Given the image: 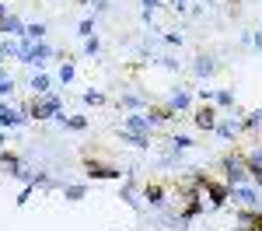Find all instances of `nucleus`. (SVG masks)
<instances>
[{
    "label": "nucleus",
    "mask_w": 262,
    "mask_h": 231,
    "mask_svg": "<svg viewBox=\"0 0 262 231\" xmlns=\"http://www.w3.org/2000/svg\"><path fill=\"white\" fill-rule=\"evenodd\" d=\"M25 112H28L32 119H53V116H60V98H56V95H35Z\"/></svg>",
    "instance_id": "f257e3e1"
},
{
    "label": "nucleus",
    "mask_w": 262,
    "mask_h": 231,
    "mask_svg": "<svg viewBox=\"0 0 262 231\" xmlns=\"http://www.w3.org/2000/svg\"><path fill=\"white\" fill-rule=\"evenodd\" d=\"M224 179H227V186H242L245 179H248V168H245V161H242L238 151L224 158Z\"/></svg>",
    "instance_id": "f03ea898"
},
{
    "label": "nucleus",
    "mask_w": 262,
    "mask_h": 231,
    "mask_svg": "<svg viewBox=\"0 0 262 231\" xmlns=\"http://www.w3.org/2000/svg\"><path fill=\"white\" fill-rule=\"evenodd\" d=\"M242 154L245 168H248V175H252V182L262 186V147H248V151H238Z\"/></svg>",
    "instance_id": "7ed1b4c3"
},
{
    "label": "nucleus",
    "mask_w": 262,
    "mask_h": 231,
    "mask_svg": "<svg viewBox=\"0 0 262 231\" xmlns=\"http://www.w3.org/2000/svg\"><path fill=\"white\" fill-rule=\"evenodd\" d=\"M84 172H88L91 179H119V175H122L116 165H105V161H95V158L84 161Z\"/></svg>",
    "instance_id": "20e7f679"
},
{
    "label": "nucleus",
    "mask_w": 262,
    "mask_h": 231,
    "mask_svg": "<svg viewBox=\"0 0 262 231\" xmlns=\"http://www.w3.org/2000/svg\"><path fill=\"white\" fill-rule=\"evenodd\" d=\"M238 228L242 231H262V214L255 207H242L238 210Z\"/></svg>",
    "instance_id": "39448f33"
},
{
    "label": "nucleus",
    "mask_w": 262,
    "mask_h": 231,
    "mask_svg": "<svg viewBox=\"0 0 262 231\" xmlns=\"http://www.w3.org/2000/svg\"><path fill=\"white\" fill-rule=\"evenodd\" d=\"M196 126L206 130V133L217 130V109H213V105H200V109H196Z\"/></svg>",
    "instance_id": "423d86ee"
},
{
    "label": "nucleus",
    "mask_w": 262,
    "mask_h": 231,
    "mask_svg": "<svg viewBox=\"0 0 262 231\" xmlns=\"http://www.w3.org/2000/svg\"><path fill=\"white\" fill-rule=\"evenodd\" d=\"M147 119H150V123H171V119H179V112H175L171 105H150V109H147Z\"/></svg>",
    "instance_id": "0eeeda50"
},
{
    "label": "nucleus",
    "mask_w": 262,
    "mask_h": 231,
    "mask_svg": "<svg viewBox=\"0 0 262 231\" xmlns=\"http://www.w3.org/2000/svg\"><path fill=\"white\" fill-rule=\"evenodd\" d=\"M119 130H129V133H143V137H150V119H147V116H129Z\"/></svg>",
    "instance_id": "6e6552de"
},
{
    "label": "nucleus",
    "mask_w": 262,
    "mask_h": 231,
    "mask_svg": "<svg viewBox=\"0 0 262 231\" xmlns=\"http://www.w3.org/2000/svg\"><path fill=\"white\" fill-rule=\"evenodd\" d=\"M231 196L242 203V207H255L259 203V196H255V189H245V186H231Z\"/></svg>",
    "instance_id": "1a4fd4ad"
},
{
    "label": "nucleus",
    "mask_w": 262,
    "mask_h": 231,
    "mask_svg": "<svg viewBox=\"0 0 262 231\" xmlns=\"http://www.w3.org/2000/svg\"><path fill=\"white\" fill-rule=\"evenodd\" d=\"M168 105H171L175 112H182V109H189V105H192V98H189V91H185V88H175V91H171V98H168Z\"/></svg>",
    "instance_id": "9d476101"
},
{
    "label": "nucleus",
    "mask_w": 262,
    "mask_h": 231,
    "mask_svg": "<svg viewBox=\"0 0 262 231\" xmlns=\"http://www.w3.org/2000/svg\"><path fill=\"white\" fill-rule=\"evenodd\" d=\"M217 133H221L224 140H234V137L242 133V123H238V119H224V123H217Z\"/></svg>",
    "instance_id": "9b49d317"
},
{
    "label": "nucleus",
    "mask_w": 262,
    "mask_h": 231,
    "mask_svg": "<svg viewBox=\"0 0 262 231\" xmlns=\"http://www.w3.org/2000/svg\"><path fill=\"white\" fill-rule=\"evenodd\" d=\"M0 123H4V126H21V123H25V116H18L11 105L0 102Z\"/></svg>",
    "instance_id": "f8f14e48"
},
{
    "label": "nucleus",
    "mask_w": 262,
    "mask_h": 231,
    "mask_svg": "<svg viewBox=\"0 0 262 231\" xmlns=\"http://www.w3.org/2000/svg\"><path fill=\"white\" fill-rule=\"evenodd\" d=\"M192 70H196L200 77H210V74L217 70V63H213V56H196V63H192Z\"/></svg>",
    "instance_id": "ddd939ff"
},
{
    "label": "nucleus",
    "mask_w": 262,
    "mask_h": 231,
    "mask_svg": "<svg viewBox=\"0 0 262 231\" xmlns=\"http://www.w3.org/2000/svg\"><path fill=\"white\" fill-rule=\"evenodd\" d=\"M119 140H122V144H133V147H150V137H143V133H129V130H119Z\"/></svg>",
    "instance_id": "4468645a"
},
{
    "label": "nucleus",
    "mask_w": 262,
    "mask_h": 231,
    "mask_svg": "<svg viewBox=\"0 0 262 231\" xmlns=\"http://www.w3.org/2000/svg\"><path fill=\"white\" fill-rule=\"evenodd\" d=\"M147 200H150L154 207H164V186L161 182H147Z\"/></svg>",
    "instance_id": "2eb2a0df"
},
{
    "label": "nucleus",
    "mask_w": 262,
    "mask_h": 231,
    "mask_svg": "<svg viewBox=\"0 0 262 231\" xmlns=\"http://www.w3.org/2000/svg\"><path fill=\"white\" fill-rule=\"evenodd\" d=\"M42 35H46V25H28V28H25V42H42Z\"/></svg>",
    "instance_id": "dca6fc26"
},
{
    "label": "nucleus",
    "mask_w": 262,
    "mask_h": 231,
    "mask_svg": "<svg viewBox=\"0 0 262 231\" xmlns=\"http://www.w3.org/2000/svg\"><path fill=\"white\" fill-rule=\"evenodd\" d=\"M32 91H35V95H49V77H46V74H35V77H32Z\"/></svg>",
    "instance_id": "f3484780"
},
{
    "label": "nucleus",
    "mask_w": 262,
    "mask_h": 231,
    "mask_svg": "<svg viewBox=\"0 0 262 231\" xmlns=\"http://www.w3.org/2000/svg\"><path fill=\"white\" fill-rule=\"evenodd\" d=\"M262 123V109H255V112H248L245 116V123H242V130H255V126Z\"/></svg>",
    "instance_id": "a211bd4d"
},
{
    "label": "nucleus",
    "mask_w": 262,
    "mask_h": 231,
    "mask_svg": "<svg viewBox=\"0 0 262 231\" xmlns=\"http://www.w3.org/2000/svg\"><path fill=\"white\" fill-rule=\"evenodd\" d=\"M60 119H63V126H70V130H88V119H81V116H70V119L60 116Z\"/></svg>",
    "instance_id": "6ab92c4d"
},
{
    "label": "nucleus",
    "mask_w": 262,
    "mask_h": 231,
    "mask_svg": "<svg viewBox=\"0 0 262 231\" xmlns=\"http://www.w3.org/2000/svg\"><path fill=\"white\" fill-rule=\"evenodd\" d=\"M171 147H175V151H189V147H192V137H171Z\"/></svg>",
    "instance_id": "aec40b11"
},
{
    "label": "nucleus",
    "mask_w": 262,
    "mask_h": 231,
    "mask_svg": "<svg viewBox=\"0 0 262 231\" xmlns=\"http://www.w3.org/2000/svg\"><path fill=\"white\" fill-rule=\"evenodd\" d=\"M14 91V77H7L4 70H0V95H11Z\"/></svg>",
    "instance_id": "412c9836"
},
{
    "label": "nucleus",
    "mask_w": 262,
    "mask_h": 231,
    "mask_svg": "<svg viewBox=\"0 0 262 231\" xmlns=\"http://www.w3.org/2000/svg\"><path fill=\"white\" fill-rule=\"evenodd\" d=\"M11 18H14V14H11V11L0 4V32H7V28H11Z\"/></svg>",
    "instance_id": "4be33fe9"
},
{
    "label": "nucleus",
    "mask_w": 262,
    "mask_h": 231,
    "mask_svg": "<svg viewBox=\"0 0 262 231\" xmlns=\"http://www.w3.org/2000/svg\"><path fill=\"white\" fill-rule=\"evenodd\" d=\"M213 98H217L221 105H234V91H227V88H224V91H217Z\"/></svg>",
    "instance_id": "5701e85b"
},
{
    "label": "nucleus",
    "mask_w": 262,
    "mask_h": 231,
    "mask_svg": "<svg viewBox=\"0 0 262 231\" xmlns=\"http://www.w3.org/2000/svg\"><path fill=\"white\" fill-rule=\"evenodd\" d=\"M63 196H67V200H81V196H84V186H67V189H63Z\"/></svg>",
    "instance_id": "b1692460"
},
{
    "label": "nucleus",
    "mask_w": 262,
    "mask_h": 231,
    "mask_svg": "<svg viewBox=\"0 0 262 231\" xmlns=\"http://www.w3.org/2000/svg\"><path fill=\"white\" fill-rule=\"evenodd\" d=\"M74 74H77V70H74V63H63V70H60V81L67 84V81H74Z\"/></svg>",
    "instance_id": "393cba45"
},
{
    "label": "nucleus",
    "mask_w": 262,
    "mask_h": 231,
    "mask_svg": "<svg viewBox=\"0 0 262 231\" xmlns=\"http://www.w3.org/2000/svg\"><path fill=\"white\" fill-rule=\"evenodd\" d=\"M84 102H88V105H101V102H105V95H101V91H88Z\"/></svg>",
    "instance_id": "a878e982"
},
{
    "label": "nucleus",
    "mask_w": 262,
    "mask_h": 231,
    "mask_svg": "<svg viewBox=\"0 0 262 231\" xmlns=\"http://www.w3.org/2000/svg\"><path fill=\"white\" fill-rule=\"evenodd\" d=\"M91 28H95L91 21H81V28H77V35H84V39H91Z\"/></svg>",
    "instance_id": "bb28decb"
},
{
    "label": "nucleus",
    "mask_w": 262,
    "mask_h": 231,
    "mask_svg": "<svg viewBox=\"0 0 262 231\" xmlns=\"http://www.w3.org/2000/svg\"><path fill=\"white\" fill-rule=\"evenodd\" d=\"M154 7H158V0H143V11H147V14H150Z\"/></svg>",
    "instance_id": "cd10ccee"
},
{
    "label": "nucleus",
    "mask_w": 262,
    "mask_h": 231,
    "mask_svg": "<svg viewBox=\"0 0 262 231\" xmlns=\"http://www.w3.org/2000/svg\"><path fill=\"white\" fill-rule=\"evenodd\" d=\"M255 46H262V32H259V35H255Z\"/></svg>",
    "instance_id": "c85d7f7f"
},
{
    "label": "nucleus",
    "mask_w": 262,
    "mask_h": 231,
    "mask_svg": "<svg viewBox=\"0 0 262 231\" xmlns=\"http://www.w3.org/2000/svg\"><path fill=\"white\" fill-rule=\"evenodd\" d=\"M81 4H88V0H81Z\"/></svg>",
    "instance_id": "c756f323"
}]
</instances>
